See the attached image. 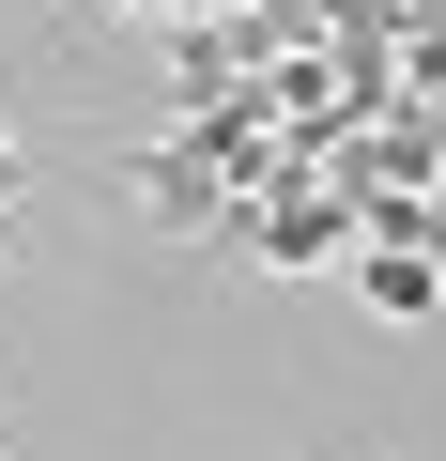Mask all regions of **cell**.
<instances>
[{
  "instance_id": "1",
  "label": "cell",
  "mask_w": 446,
  "mask_h": 461,
  "mask_svg": "<svg viewBox=\"0 0 446 461\" xmlns=\"http://www.w3.org/2000/svg\"><path fill=\"white\" fill-rule=\"evenodd\" d=\"M232 247H247V262H278V277H323V262H354V247H369V200H339V185H262V200L232 215Z\"/></svg>"
},
{
  "instance_id": "2",
  "label": "cell",
  "mask_w": 446,
  "mask_h": 461,
  "mask_svg": "<svg viewBox=\"0 0 446 461\" xmlns=\"http://www.w3.org/2000/svg\"><path fill=\"white\" fill-rule=\"evenodd\" d=\"M247 77H262L247 16H169V108H232Z\"/></svg>"
},
{
  "instance_id": "3",
  "label": "cell",
  "mask_w": 446,
  "mask_h": 461,
  "mask_svg": "<svg viewBox=\"0 0 446 461\" xmlns=\"http://www.w3.org/2000/svg\"><path fill=\"white\" fill-rule=\"evenodd\" d=\"M354 293H369L385 323H431V308H446V262H431V247H354Z\"/></svg>"
}]
</instances>
